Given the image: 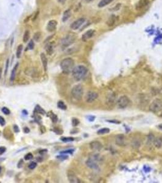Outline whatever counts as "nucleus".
<instances>
[{"mask_svg":"<svg viewBox=\"0 0 162 183\" xmlns=\"http://www.w3.org/2000/svg\"><path fill=\"white\" fill-rule=\"evenodd\" d=\"M6 151V148L4 146H0V155L4 154Z\"/></svg>","mask_w":162,"mask_h":183,"instance_id":"nucleus-44","label":"nucleus"},{"mask_svg":"<svg viewBox=\"0 0 162 183\" xmlns=\"http://www.w3.org/2000/svg\"><path fill=\"white\" fill-rule=\"evenodd\" d=\"M154 140H155V137L154 136V135L150 134L149 135V136H148V143L153 144L154 142Z\"/></svg>","mask_w":162,"mask_h":183,"instance_id":"nucleus-34","label":"nucleus"},{"mask_svg":"<svg viewBox=\"0 0 162 183\" xmlns=\"http://www.w3.org/2000/svg\"><path fill=\"white\" fill-rule=\"evenodd\" d=\"M23 164H24V160L23 159H21L20 160H19V162H18L17 164V168H21L23 167Z\"/></svg>","mask_w":162,"mask_h":183,"instance_id":"nucleus-42","label":"nucleus"},{"mask_svg":"<svg viewBox=\"0 0 162 183\" xmlns=\"http://www.w3.org/2000/svg\"><path fill=\"white\" fill-rule=\"evenodd\" d=\"M110 133V129L108 128H102L100 129V130L98 131L97 134L99 135H103L106 134H108Z\"/></svg>","mask_w":162,"mask_h":183,"instance_id":"nucleus-26","label":"nucleus"},{"mask_svg":"<svg viewBox=\"0 0 162 183\" xmlns=\"http://www.w3.org/2000/svg\"><path fill=\"white\" fill-rule=\"evenodd\" d=\"M23 49V46L22 45H20L18 46L17 50H16V57H17L18 59H19L20 57H21V54H22Z\"/></svg>","mask_w":162,"mask_h":183,"instance_id":"nucleus-27","label":"nucleus"},{"mask_svg":"<svg viewBox=\"0 0 162 183\" xmlns=\"http://www.w3.org/2000/svg\"><path fill=\"white\" fill-rule=\"evenodd\" d=\"M71 15H72V12H71L70 9H67L65 12H64V14H63L62 17V22H65L66 21L68 20L69 19V18L70 17Z\"/></svg>","mask_w":162,"mask_h":183,"instance_id":"nucleus-20","label":"nucleus"},{"mask_svg":"<svg viewBox=\"0 0 162 183\" xmlns=\"http://www.w3.org/2000/svg\"><path fill=\"white\" fill-rule=\"evenodd\" d=\"M114 0H101L98 4L99 8H103L111 3Z\"/></svg>","mask_w":162,"mask_h":183,"instance_id":"nucleus-23","label":"nucleus"},{"mask_svg":"<svg viewBox=\"0 0 162 183\" xmlns=\"http://www.w3.org/2000/svg\"><path fill=\"white\" fill-rule=\"evenodd\" d=\"M40 131L42 132V133H45V132H46L45 126H41V127H40Z\"/></svg>","mask_w":162,"mask_h":183,"instance_id":"nucleus-49","label":"nucleus"},{"mask_svg":"<svg viewBox=\"0 0 162 183\" xmlns=\"http://www.w3.org/2000/svg\"><path fill=\"white\" fill-rule=\"evenodd\" d=\"M75 41V38L73 36L68 35L62 39V48H66L67 46L72 45L74 42Z\"/></svg>","mask_w":162,"mask_h":183,"instance_id":"nucleus-8","label":"nucleus"},{"mask_svg":"<svg viewBox=\"0 0 162 183\" xmlns=\"http://www.w3.org/2000/svg\"><path fill=\"white\" fill-rule=\"evenodd\" d=\"M79 123H80V121L79 119H76V118H73L72 119V125L73 127H76V126H78Z\"/></svg>","mask_w":162,"mask_h":183,"instance_id":"nucleus-33","label":"nucleus"},{"mask_svg":"<svg viewBox=\"0 0 162 183\" xmlns=\"http://www.w3.org/2000/svg\"><path fill=\"white\" fill-rule=\"evenodd\" d=\"M93 1V0H86V2H87V3L91 2V1Z\"/></svg>","mask_w":162,"mask_h":183,"instance_id":"nucleus-56","label":"nucleus"},{"mask_svg":"<svg viewBox=\"0 0 162 183\" xmlns=\"http://www.w3.org/2000/svg\"><path fill=\"white\" fill-rule=\"evenodd\" d=\"M45 49L46 51V53L49 55H51L52 54L53 52H54V47H53L52 43H48L47 45L46 46Z\"/></svg>","mask_w":162,"mask_h":183,"instance_id":"nucleus-22","label":"nucleus"},{"mask_svg":"<svg viewBox=\"0 0 162 183\" xmlns=\"http://www.w3.org/2000/svg\"><path fill=\"white\" fill-rule=\"evenodd\" d=\"M1 167H0V173H1Z\"/></svg>","mask_w":162,"mask_h":183,"instance_id":"nucleus-57","label":"nucleus"},{"mask_svg":"<svg viewBox=\"0 0 162 183\" xmlns=\"http://www.w3.org/2000/svg\"><path fill=\"white\" fill-rule=\"evenodd\" d=\"M72 97L76 100H81L84 95V88L80 84H76L72 90Z\"/></svg>","mask_w":162,"mask_h":183,"instance_id":"nucleus-4","label":"nucleus"},{"mask_svg":"<svg viewBox=\"0 0 162 183\" xmlns=\"http://www.w3.org/2000/svg\"><path fill=\"white\" fill-rule=\"evenodd\" d=\"M36 159H37V161L39 162H42L43 160V157H42V156H39V157L36 158Z\"/></svg>","mask_w":162,"mask_h":183,"instance_id":"nucleus-50","label":"nucleus"},{"mask_svg":"<svg viewBox=\"0 0 162 183\" xmlns=\"http://www.w3.org/2000/svg\"><path fill=\"white\" fill-rule=\"evenodd\" d=\"M154 144V145L156 146V148H160L162 146V136L158 137L157 138H156V139H155Z\"/></svg>","mask_w":162,"mask_h":183,"instance_id":"nucleus-21","label":"nucleus"},{"mask_svg":"<svg viewBox=\"0 0 162 183\" xmlns=\"http://www.w3.org/2000/svg\"><path fill=\"white\" fill-rule=\"evenodd\" d=\"M23 132L25 134H28L30 133V129L27 126H25V127L23 128Z\"/></svg>","mask_w":162,"mask_h":183,"instance_id":"nucleus-47","label":"nucleus"},{"mask_svg":"<svg viewBox=\"0 0 162 183\" xmlns=\"http://www.w3.org/2000/svg\"><path fill=\"white\" fill-rule=\"evenodd\" d=\"M66 0H57V1H58L59 3L62 4V5L65 4V2H66Z\"/></svg>","mask_w":162,"mask_h":183,"instance_id":"nucleus-53","label":"nucleus"},{"mask_svg":"<svg viewBox=\"0 0 162 183\" xmlns=\"http://www.w3.org/2000/svg\"><path fill=\"white\" fill-rule=\"evenodd\" d=\"M115 143L116 145L120 146H122L125 145V137L124 135L122 134H120L116 136Z\"/></svg>","mask_w":162,"mask_h":183,"instance_id":"nucleus-12","label":"nucleus"},{"mask_svg":"<svg viewBox=\"0 0 162 183\" xmlns=\"http://www.w3.org/2000/svg\"><path fill=\"white\" fill-rule=\"evenodd\" d=\"M18 63H16V65L14 66V68L12 69V71H11V74H10V80L11 81H14L15 79V76H16V70H17L18 67Z\"/></svg>","mask_w":162,"mask_h":183,"instance_id":"nucleus-19","label":"nucleus"},{"mask_svg":"<svg viewBox=\"0 0 162 183\" xmlns=\"http://www.w3.org/2000/svg\"><path fill=\"white\" fill-rule=\"evenodd\" d=\"M47 152H48V150H47L46 149H44V150H40V151H39V153H40V154H42V155H43V154H44V153H46Z\"/></svg>","mask_w":162,"mask_h":183,"instance_id":"nucleus-48","label":"nucleus"},{"mask_svg":"<svg viewBox=\"0 0 162 183\" xmlns=\"http://www.w3.org/2000/svg\"><path fill=\"white\" fill-rule=\"evenodd\" d=\"M149 110L154 113H157L162 110V101L160 99L154 100L149 106Z\"/></svg>","mask_w":162,"mask_h":183,"instance_id":"nucleus-5","label":"nucleus"},{"mask_svg":"<svg viewBox=\"0 0 162 183\" xmlns=\"http://www.w3.org/2000/svg\"><path fill=\"white\" fill-rule=\"evenodd\" d=\"M74 150H72V149H70V150H64V151H62L60 152V154H72Z\"/></svg>","mask_w":162,"mask_h":183,"instance_id":"nucleus-41","label":"nucleus"},{"mask_svg":"<svg viewBox=\"0 0 162 183\" xmlns=\"http://www.w3.org/2000/svg\"><path fill=\"white\" fill-rule=\"evenodd\" d=\"M9 60L8 59V60H7V62H6V70H5V72H4V75L5 76H6L7 73H8V67H9Z\"/></svg>","mask_w":162,"mask_h":183,"instance_id":"nucleus-46","label":"nucleus"},{"mask_svg":"<svg viewBox=\"0 0 162 183\" xmlns=\"http://www.w3.org/2000/svg\"><path fill=\"white\" fill-rule=\"evenodd\" d=\"M60 65L63 73L69 74L74 68V61L71 57H67L61 61Z\"/></svg>","mask_w":162,"mask_h":183,"instance_id":"nucleus-2","label":"nucleus"},{"mask_svg":"<svg viewBox=\"0 0 162 183\" xmlns=\"http://www.w3.org/2000/svg\"><path fill=\"white\" fill-rule=\"evenodd\" d=\"M94 117L93 116H89L88 117V120L90 121V122H93V120H94Z\"/></svg>","mask_w":162,"mask_h":183,"instance_id":"nucleus-51","label":"nucleus"},{"mask_svg":"<svg viewBox=\"0 0 162 183\" xmlns=\"http://www.w3.org/2000/svg\"><path fill=\"white\" fill-rule=\"evenodd\" d=\"M60 140H62V142H65V143H66V142H73L74 140V139L72 137H60Z\"/></svg>","mask_w":162,"mask_h":183,"instance_id":"nucleus-30","label":"nucleus"},{"mask_svg":"<svg viewBox=\"0 0 162 183\" xmlns=\"http://www.w3.org/2000/svg\"><path fill=\"white\" fill-rule=\"evenodd\" d=\"M34 121L38 124H41L42 118L39 116L38 114H34Z\"/></svg>","mask_w":162,"mask_h":183,"instance_id":"nucleus-35","label":"nucleus"},{"mask_svg":"<svg viewBox=\"0 0 162 183\" xmlns=\"http://www.w3.org/2000/svg\"><path fill=\"white\" fill-rule=\"evenodd\" d=\"M67 178L70 182L72 183H79L81 182L80 180L78 178L76 174L74 171L72 170H68L67 172Z\"/></svg>","mask_w":162,"mask_h":183,"instance_id":"nucleus-9","label":"nucleus"},{"mask_svg":"<svg viewBox=\"0 0 162 183\" xmlns=\"http://www.w3.org/2000/svg\"><path fill=\"white\" fill-rule=\"evenodd\" d=\"M149 3V0H141L138 3V4L136 6V9H142L143 8L146 7Z\"/></svg>","mask_w":162,"mask_h":183,"instance_id":"nucleus-17","label":"nucleus"},{"mask_svg":"<svg viewBox=\"0 0 162 183\" xmlns=\"http://www.w3.org/2000/svg\"><path fill=\"white\" fill-rule=\"evenodd\" d=\"M86 22V19L84 18H80L79 19H78L77 20L74 21L73 23H72L71 25L70 28H72L73 30H77V29H79V28L84 23V22Z\"/></svg>","mask_w":162,"mask_h":183,"instance_id":"nucleus-10","label":"nucleus"},{"mask_svg":"<svg viewBox=\"0 0 162 183\" xmlns=\"http://www.w3.org/2000/svg\"><path fill=\"white\" fill-rule=\"evenodd\" d=\"M37 166V162H32L30 163V164L28 165V168L30 170H34V168H36V167Z\"/></svg>","mask_w":162,"mask_h":183,"instance_id":"nucleus-38","label":"nucleus"},{"mask_svg":"<svg viewBox=\"0 0 162 183\" xmlns=\"http://www.w3.org/2000/svg\"><path fill=\"white\" fill-rule=\"evenodd\" d=\"M57 108L61 110H64V111H65V110H66L67 109L66 105H65V103L62 101H58V102H57Z\"/></svg>","mask_w":162,"mask_h":183,"instance_id":"nucleus-24","label":"nucleus"},{"mask_svg":"<svg viewBox=\"0 0 162 183\" xmlns=\"http://www.w3.org/2000/svg\"><path fill=\"white\" fill-rule=\"evenodd\" d=\"M158 128H160V129H162V125H159V126H158Z\"/></svg>","mask_w":162,"mask_h":183,"instance_id":"nucleus-55","label":"nucleus"},{"mask_svg":"<svg viewBox=\"0 0 162 183\" xmlns=\"http://www.w3.org/2000/svg\"><path fill=\"white\" fill-rule=\"evenodd\" d=\"M13 129H14V132L15 133H19V132H20V128H19L18 126V125H14Z\"/></svg>","mask_w":162,"mask_h":183,"instance_id":"nucleus-45","label":"nucleus"},{"mask_svg":"<svg viewBox=\"0 0 162 183\" xmlns=\"http://www.w3.org/2000/svg\"><path fill=\"white\" fill-rule=\"evenodd\" d=\"M72 73L74 79L76 81H79L86 76L88 73V68L86 66L79 65L73 68Z\"/></svg>","mask_w":162,"mask_h":183,"instance_id":"nucleus-1","label":"nucleus"},{"mask_svg":"<svg viewBox=\"0 0 162 183\" xmlns=\"http://www.w3.org/2000/svg\"><path fill=\"white\" fill-rule=\"evenodd\" d=\"M98 97V94L95 92L89 91L86 95V101L88 103H92Z\"/></svg>","mask_w":162,"mask_h":183,"instance_id":"nucleus-7","label":"nucleus"},{"mask_svg":"<svg viewBox=\"0 0 162 183\" xmlns=\"http://www.w3.org/2000/svg\"><path fill=\"white\" fill-rule=\"evenodd\" d=\"M116 20V17L114 15H112L111 17H110V18H108V20H107V24L108 26H111L112 25H114V22H115Z\"/></svg>","mask_w":162,"mask_h":183,"instance_id":"nucleus-25","label":"nucleus"},{"mask_svg":"<svg viewBox=\"0 0 162 183\" xmlns=\"http://www.w3.org/2000/svg\"><path fill=\"white\" fill-rule=\"evenodd\" d=\"M34 48V43L33 40H31L29 42L28 45L27 46V50H32Z\"/></svg>","mask_w":162,"mask_h":183,"instance_id":"nucleus-37","label":"nucleus"},{"mask_svg":"<svg viewBox=\"0 0 162 183\" xmlns=\"http://www.w3.org/2000/svg\"><path fill=\"white\" fill-rule=\"evenodd\" d=\"M90 148L93 151H100L102 148V145L99 141H93L90 143Z\"/></svg>","mask_w":162,"mask_h":183,"instance_id":"nucleus-11","label":"nucleus"},{"mask_svg":"<svg viewBox=\"0 0 162 183\" xmlns=\"http://www.w3.org/2000/svg\"><path fill=\"white\" fill-rule=\"evenodd\" d=\"M56 158L60 160H65L68 159V156L65 155V154H61L60 155H58L56 156Z\"/></svg>","mask_w":162,"mask_h":183,"instance_id":"nucleus-32","label":"nucleus"},{"mask_svg":"<svg viewBox=\"0 0 162 183\" xmlns=\"http://www.w3.org/2000/svg\"><path fill=\"white\" fill-rule=\"evenodd\" d=\"M29 37H30V32L28 30H26V31L24 32V35H23V41L24 42V43H26L29 39Z\"/></svg>","mask_w":162,"mask_h":183,"instance_id":"nucleus-28","label":"nucleus"},{"mask_svg":"<svg viewBox=\"0 0 162 183\" xmlns=\"http://www.w3.org/2000/svg\"><path fill=\"white\" fill-rule=\"evenodd\" d=\"M52 131L57 135H61V134H62L63 133H64V131H63L62 129H61V128H60L58 127V128H57V127L54 128H53Z\"/></svg>","mask_w":162,"mask_h":183,"instance_id":"nucleus-31","label":"nucleus"},{"mask_svg":"<svg viewBox=\"0 0 162 183\" xmlns=\"http://www.w3.org/2000/svg\"><path fill=\"white\" fill-rule=\"evenodd\" d=\"M6 125V120L5 119H4V117H2V116L0 115V125L1 126H4Z\"/></svg>","mask_w":162,"mask_h":183,"instance_id":"nucleus-43","label":"nucleus"},{"mask_svg":"<svg viewBox=\"0 0 162 183\" xmlns=\"http://www.w3.org/2000/svg\"><path fill=\"white\" fill-rule=\"evenodd\" d=\"M94 30L93 29H90V30L87 31L85 32L82 36V40L83 41L86 42L87 41L88 39H90V38H92V37L94 36Z\"/></svg>","mask_w":162,"mask_h":183,"instance_id":"nucleus-14","label":"nucleus"},{"mask_svg":"<svg viewBox=\"0 0 162 183\" xmlns=\"http://www.w3.org/2000/svg\"><path fill=\"white\" fill-rule=\"evenodd\" d=\"M22 114H23L24 115H27L28 114V111H26V109H24L22 111Z\"/></svg>","mask_w":162,"mask_h":183,"instance_id":"nucleus-52","label":"nucleus"},{"mask_svg":"<svg viewBox=\"0 0 162 183\" xmlns=\"http://www.w3.org/2000/svg\"><path fill=\"white\" fill-rule=\"evenodd\" d=\"M100 160V157L98 154H93L89 157L86 161V165L88 168L93 170H97L99 168L98 162Z\"/></svg>","mask_w":162,"mask_h":183,"instance_id":"nucleus-3","label":"nucleus"},{"mask_svg":"<svg viewBox=\"0 0 162 183\" xmlns=\"http://www.w3.org/2000/svg\"><path fill=\"white\" fill-rule=\"evenodd\" d=\"M1 111L3 114H4L5 115H9L10 114V110L8 109L6 107H3V108L1 109Z\"/></svg>","mask_w":162,"mask_h":183,"instance_id":"nucleus-39","label":"nucleus"},{"mask_svg":"<svg viewBox=\"0 0 162 183\" xmlns=\"http://www.w3.org/2000/svg\"><path fill=\"white\" fill-rule=\"evenodd\" d=\"M1 74H2V69L0 68V79H1Z\"/></svg>","mask_w":162,"mask_h":183,"instance_id":"nucleus-54","label":"nucleus"},{"mask_svg":"<svg viewBox=\"0 0 162 183\" xmlns=\"http://www.w3.org/2000/svg\"><path fill=\"white\" fill-rule=\"evenodd\" d=\"M57 25V22L54 20H50L48 23V25L46 26V29L49 32H51L54 31L56 29Z\"/></svg>","mask_w":162,"mask_h":183,"instance_id":"nucleus-13","label":"nucleus"},{"mask_svg":"<svg viewBox=\"0 0 162 183\" xmlns=\"http://www.w3.org/2000/svg\"><path fill=\"white\" fill-rule=\"evenodd\" d=\"M33 158V154L31 153H28L24 156V159L25 160H31Z\"/></svg>","mask_w":162,"mask_h":183,"instance_id":"nucleus-36","label":"nucleus"},{"mask_svg":"<svg viewBox=\"0 0 162 183\" xmlns=\"http://www.w3.org/2000/svg\"><path fill=\"white\" fill-rule=\"evenodd\" d=\"M40 58H41V60L42 62L44 71H46L47 69H48V59H47L46 55L43 53L40 54Z\"/></svg>","mask_w":162,"mask_h":183,"instance_id":"nucleus-15","label":"nucleus"},{"mask_svg":"<svg viewBox=\"0 0 162 183\" xmlns=\"http://www.w3.org/2000/svg\"><path fill=\"white\" fill-rule=\"evenodd\" d=\"M34 114H41L44 115L46 114V112L44 109L42 108L39 105H37L35 107L34 110Z\"/></svg>","mask_w":162,"mask_h":183,"instance_id":"nucleus-16","label":"nucleus"},{"mask_svg":"<svg viewBox=\"0 0 162 183\" xmlns=\"http://www.w3.org/2000/svg\"><path fill=\"white\" fill-rule=\"evenodd\" d=\"M40 37H41V35H40V32H36L34 34V39L36 42H38L40 40Z\"/></svg>","mask_w":162,"mask_h":183,"instance_id":"nucleus-40","label":"nucleus"},{"mask_svg":"<svg viewBox=\"0 0 162 183\" xmlns=\"http://www.w3.org/2000/svg\"><path fill=\"white\" fill-rule=\"evenodd\" d=\"M130 103V100L128 97L126 96H122L118 99V102H117V105L121 109H123V108H126L128 105H129Z\"/></svg>","mask_w":162,"mask_h":183,"instance_id":"nucleus-6","label":"nucleus"},{"mask_svg":"<svg viewBox=\"0 0 162 183\" xmlns=\"http://www.w3.org/2000/svg\"><path fill=\"white\" fill-rule=\"evenodd\" d=\"M4 137L6 138V139H9V137H10V136H12V134L11 133V131L9 129V128H6L4 130Z\"/></svg>","mask_w":162,"mask_h":183,"instance_id":"nucleus-29","label":"nucleus"},{"mask_svg":"<svg viewBox=\"0 0 162 183\" xmlns=\"http://www.w3.org/2000/svg\"><path fill=\"white\" fill-rule=\"evenodd\" d=\"M47 117H50L52 123H56L58 121V117H57V115L55 114L52 111H50V112H47Z\"/></svg>","mask_w":162,"mask_h":183,"instance_id":"nucleus-18","label":"nucleus"}]
</instances>
